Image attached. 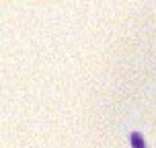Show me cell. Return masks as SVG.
Wrapping results in <instances>:
<instances>
[{"instance_id": "obj_1", "label": "cell", "mask_w": 156, "mask_h": 148, "mask_svg": "<svg viewBox=\"0 0 156 148\" xmlns=\"http://www.w3.org/2000/svg\"><path fill=\"white\" fill-rule=\"evenodd\" d=\"M129 140H132V146L133 148H146V140H144V136H142L140 132H132Z\"/></svg>"}]
</instances>
